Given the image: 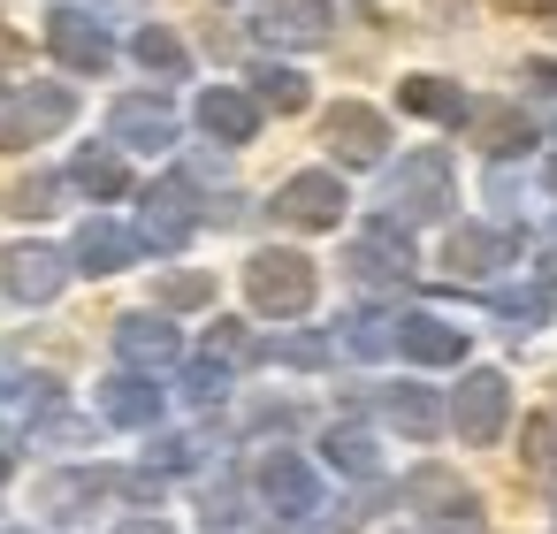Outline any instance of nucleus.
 I'll return each mask as SVG.
<instances>
[{"instance_id":"f8f14e48","label":"nucleus","mask_w":557,"mask_h":534,"mask_svg":"<svg viewBox=\"0 0 557 534\" xmlns=\"http://www.w3.org/2000/svg\"><path fill=\"white\" fill-rule=\"evenodd\" d=\"M115 344H123V359H138V367H161V359H176V328H169V321H153V313L123 321V328H115Z\"/></svg>"},{"instance_id":"dca6fc26","label":"nucleus","mask_w":557,"mask_h":534,"mask_svg":"<svg viewBox=\"0 0 557 534\" xmlns=\"http://www.w3.org/2000/svg\"><path fill=\"white\" fill-rule=\"evenodd\" d=\"M260 488H268L283 511H306V504H313V473H306L298 458H268V465H260Z\"/></svg>"},{"instance_id":"c85d7f7f","label":"nucleus","mask_w":557,"mask_h":534,"mask_svg":"<svg viewBox=\"0 0 557 534\" xmlns=\"http://www.w3.org/2000/svg\"><path fill=\"white\" fill-rule=\"evenodd\" d=\"M527 458H534V465H557V427H549V420L527 427Z\"/></svg>"},{"instance_id":"7c9ffc66","label":"nucleus","mask_w":557,"mask_h":534,"mask_svg":"<svg viewBox=\"0 0 557 534\" xmlns=\"http://www.w3.org/2000/svg\"><path fill=\"white\" fill-rule=\"evenodd\" d=\"M549 184H557V161H549Z\"/></svg>"},{"instance_id":"2eb2a0df","label":"nucleus","mask_w":557,"mask_h":534,"mask_svg":"<svg viewBox=\"0 0 557 534\" xmlns=\"http://www.w3.org/2000/svg\"><path fill=\"white\" fill-rule=\"evenodd\" d=\"M54 54L77 62V70H100V62H108V39H100L85 16H54Z\"/></svg>"},{"instance_id":"0eeeda50","label":"nucleus","mask_w":557,"mask_h":534,"mask_svg":"<svg viewBox=\"0 0 557 534\" xmlns=\"http://www.w3.org/2000/svg\"><path fill=\"white\" fill-rule=\"evenodd\" d=\"M496 427H504V374H473L458 389V435L466 443H488Z\"/></svg>"},{"instance_id":"b1692460","label":"nucleus","mask_w":557,"mask_h":534,"mask_svg":"<svg viewBox=\"0 0 557 534\" xmlns=\"http://www.w3.org/2000/svg\"><path fill=\"white\" fill-rule=\"evenodd\" d=\"M47 199H54V176H32L9 191V214H47Z\"/></svg>"},{"instance_id":"423d86ee","label":"nucleus","mask_w":557,"mask_h":534,"mask_svg":"<svg viewBox=\"0 0 557 534\" xmlns=\"http://www.w3.org/2000/svg\"><path fill=\"white\" fill-rule=\"evenodd\" d=\"M329 146H336L344 161H382L389 131H382L374 108H329Z\"/></svg>"},{"instance_id":"f3484780","label":"nucleus","mask_w":557,"mask_h":534,"mask_svg":"<svg viewBox=\"0 0 557 534\" xmlns=\"http://www.w3.org/2000/svg\"><path fill=\"white\" fill-rule=\"evenodd\" d=\"M115 131H123L131 146H169V108H161V100H123V108H115Z\"/></svg>"},{"instance_id":"cd10ccee","label":"nucleus","mask_w":557,"mask_h":534,"mask_svg":"<svg viewBox=\"0 0 557 534\" xmlns=\"http://www.w3.org/2000/svg\"><path fill=\"white\" fill-rule=\"evenodd\" d=\"M519 146H527V123L519 115H496L488 123V153H519Z\"/></svg>"},{"instance_id":"c756f323","label":"nucleus","mask_w":557,"mask_h":534,"mask_svg":"<svg viewBox=\"0 0 557 534\" xmlns=\"http://www.w3.org/2000/svg\"><path fill=\"white\" fill-rule=\"evenodd\" d=\"M123 534H169V526H153V519H131V526H123Z\"/></svg>"},{"instance_id":"7ed1b4c3","label":"nucleus","mask_w":557,"mask_h":534,"mask_svg":"<svg viewBox=\"0 0 557 534\" xmlns=\"http://www.w3.org/2000/svg\"><path fill=\"white\" fill-rule=\"evenodd\" d=\"M0 283H9L24 306H47V298L62 290V252H47V245H16L9 260H0Z\"/></svg>"},{"instance_id":"20e7f679","label":"nucleus","mask_w":557,"mask_h":534,"mask_svg":"<svg viewBox=\"0 0 557 534\" xmlns=\"http://www.w3.org/2000/svg\"><path fill=\"white\" fill-rule=\"evenodd\" d=\"M389 207H405V214H443V207H450V169H443L435 153L405 161L397 184H389Z\"/></svg>"},{"instance_id":"a878e982","label":"nucleus","mask_w":557,"mask_h":534,"mask_svg":"<svg viewBox=\"0 0 557 534\" xmlns=\"http://www.w3.org/2000/svg\"><path fill=\"white\" fill-rule=\"evenodd\" d=\"M260 92H268L275 108H306V85H298L290 70H268V77H260Z\"/></svg>"},{"instance_id":"9d476101","label":"nucleus","mask_w":557,"mask_h":534,"mask_svg":"<svg viewBox=\"0 0 557 534\" xmlns=\"http://www.w3.org/2000/svg\"><path fill=\"white\" fill-rule=\"evenodd\" d=\"M199 123H207L214 138H230V146H245V138H252V123H260V108H252L245 92H230V85H214V92L199 100Z\"/></svg>"},{"instance_id":"ddd939ff","label":"nucleus","mask_w":557,"mask_h":534,"mask_svg":"<svg viewBox=\"0 0 557 534\" xmlns=\"http://www.w3.org/2000/svg\"><path fill=\"white\" fill-rule=\"evenodd\" d=\"M77 260H85L92 275H115V268H131V237H123L115 222H85V237H77Z\"/></svg>"},{"instance_id":"4468645a","label":"nucleus","mask_w":557,"mask_h":534,"mask_svg":"<svg viewBox=\"0 0 557 534\" xmlns=\"http://www.w3.org/2000/svg\"><path fill=\"white\" fill-rule=\"evenodd\" d=\"M351 268H359L367 283H405V245H397V229H374V237H359Z\"/></svg>"},{"instance_id":"1a4fd4ad","label":"nucleus","mask_w":557,"mask_h":534,"mask_svg":"<svg viewBox=\"0 0 557 534\" xmlns=\"http://www.w3.org/2000/svg\"><path fill=\"white\" fill-rule=\"evenodd\" d=\"M511 260V237H496V229H458L450 245H443V268L450 275H488V268H504Z\"/></svg>"},{"instance_id":"4be33fe9","label":"nucleus","mask_w":557,"mask_h":534,"mask_svg":"<svg viewBox=\"0 0 557 534\" xmlns=\"http://www.w3.org/2000/svg\"><path fill=\"white\" fill-rule=\"evenodd\" d=\"M389 420H397L405 435H428V427H435V397H428V389H397V397H389Z\"/></svg>"},{"instance_id":"bb28decb","label":"nucleus","mask_w":557,"mask_h":534,"mask_svg":"<svg viewBox=\"0 0 557 534\" xmlns=\"http://www.w3.org/2000/svg\"><path fill=\"white\" fill-rule=\"evenodd\" d=\"M329 458H336V465H351V473H367V465H374L367 435H329Z\"/></svg>"},{"instance_id":"6e6552de","label":"nucleus","mask_w":557,"mask_h":534,"mask_svg":"<svg viewBox=\"0 0 557 534\" xmlns=\"http://www.w3.org/2000/svg\"><path fill=\"white\" fill-rule=\"evenodd\" d=\"M397 344H405V359H420V367H458V359H466V328H450V321H405Z\"/></svg>"},{"instance_id":"9b49d317","label":"nucleus","mask_w":557,"mask_h":534,"mask_svg":"<svg viewBox=\"0 0 557 534\" xmlns=\"http://www.w3.org/2000/svg\"><path fill=\"white\" fill-rule=\"evenodd\" d=\"M191 237V191L184 184H161L146 199V245H184Z\"/></svg>"},{"instance_id":"5701e85b","label":"nucleus","mask_w":557,"mask_h":534,"mask_svg":"<svg viewBox=\"0 0 557 534\" xmlns=\"http://www.w3.org/2000/svg\"><path fill=\"white\" fill-rule=\"evenodd\" d=\"M138 62H153V70H176V62H184V47H176L169 32H138Z\"/></svg>"},{"instance_id":"a211bd4d","label":"nucleus","mask_w":557,"mask_h":534,"mask_svg":"<svg viewBox=\"0 0 557 534\" xmlns=\"http://www.w3.org/2000/svg\"><path fill=\"white\" fill-rule=\"evenodd\" d=\"M268 32H283V39H321V32H329V9H321V0H275V9H268Z\"/></svg>"},{"instance_id":"39448f33","label":"nucleus","mask_w":557,"mask_h":534,"mask_svg":"<svg viewBox=\"0 0 557 534\" xmlns=\"http://www.w3.org/2000/svg\"><path fill=\"white\" fill-rule=\"evenodd\" d=\"M62 123H70V92H32V100H16L0 115V146H32V138L62 131Z\"/></svg>"},{"instance_id":"412c9836","label":"nucleus","mask_w":557,"mask_h":534,"mask_svg":"<svg viewBox=\"0 0 557 534\" xmlns=\"http://www.w3.org/2000/svg\"><path fill=\"white\" fill-rule=\"evenodd\" d=\"M405 108H412V115H443V123H458V115H466V100H458V92H443L435 77L405 85Z\"/></svg>"},{"instance_id":"f03ea898","label":"nucleus","mask_w":557,"mask_h":534,"mask_svg":"<svg viewBox=\"0 0 557 534\" xmlns=\"http://www.w3.org/2000/svg\"><path fill=\"white\" fill-rule=\"evenodd\" d=\"M275 214H283L290 229H336V214H344V184H336V176H290L283 199H275Z\"/></svg>"},{"instance_id":"393cba45","label":"nucleus","mask_w":557,"mask_h":534,"mask_svg":"<svg viewBox=\"0 0 557 534\" xmlns=\"http://www.w3.org/2000/svg\"><path fill=\"white\" fill-rule=\"evenodd\" d=\"M161 298H169V306H207V298H214V283H207V275H169V283H161Z\"/></svg>"},{"instance_id":"aec40b11","label":"nucleus","mask_w":557,"mask_h":534,"mask_svg":"<svg viewBox=\"0 0 557 534\" xmlns=\"http://www.w3.org/2000/svg\"><path fill=\"white\" fill-rule=\"evenodd\" d=\"M108 412L138 427V420H153V412H161V397H153V389H146V382L131 374V382H108Z\"/></svg>"},{"instance_id":"6ab92c4d","label":"nucleus","mask_w":557,"mask_h":534,"mask_svg":"<svg viewBox=\"0 0 557 534\" xmlns=\"http://www.w3.org/2000/svg\"><path fill=\"white\" fill-rule=\"evenodd\" d=\"M77 184H85L92 199H123V191H131L123 161H108V153H85V161H77Z\"/></svg>"},{"instance_id":"f257e3e1","label":"nucleus","mask_w":557,"mask_h":534,"mask_svg":"<svg viewBox=\"0 0 557 534\" xmlns=\"http://www.w3.org/2000/svg\"><path fill=\"white\" fill-rule=\"evenodd\" d=\"M245 290H252L260 313H306V306H313V260H298V252H260V260L245 268Z\"/></svg>"}]
</instances>
